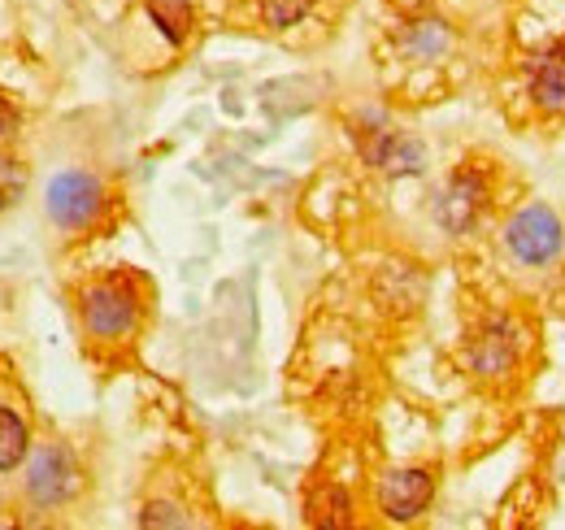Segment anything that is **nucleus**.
<instances>
[{
  "label": "nucleus",
  "instance_id": "obj_1",
  "mask_svg": "<svg viewBox=\"0 0 565 530\" xmlns=\"http://www.w3.org/2000/svg\"><path fill=\"white\" fill-rule=\"evenodd\" d=\"M143 283L127 269L114 274H96L83 278L74 292V314H78V331L92 352H114L127 348L143 327Z\"/></svg>",
  "mask_w": 565,
  "mask_h": 530
},
{
  "label": "nucleus",
  "instance_id": "obj_2",
  "mask_svg": "<svg viewBox=\"0 0 565 530\" xmlns=\"http://www.w3.org/2000/svg\"><path fill=\"white\" fill-rule=\"evenodd\" d=\"M83 491V469L66 439H44L22 465V505L31 513H57Z\"/></svg>",
  "mask_w": 565,
  "mask_h": 530
},
{
  "label": "nucleus",
  "instance_id": "obj_3",
  "mask_svg": "<svg viewBox=\"0 0 565 530\" xmlns=\"http://www.w3.org/2000/svg\"><path fill=\"white\" fill-rule=\"evenodd\" d=\"M44 213L57 231L66 235H87L105 222L109 213V188L92 174V170H62L53 183H49V197H44Z\"/></svg>",
  "mask_w": 565,
  "mask_h": 530
},
{
  "label": "nucleus",
  "instance_id": "obj_4",
  "mask_svg": "<svg viewBox=\"0 0 565 530\" xmlns=\"http://www.w3.org/2000/svg\"><path fill=\"white\" fill-rule=\"evenodd\" d=\"M35 448L31 435V404L22 396L18 370H9V361L0 357V483L22 474V465Z\"/></svg>",
  "mask_w": 565,
  "mask_h": 530
},
{
  "label": "nucleus",
  "instance_id": "obj_5",
  "mask_svg": "<svg viewBox=\"0 0 565 530\" xmlns=\"http://www.w3.org/2000/svg\"><path fill=\"white\" fill-rule=\"evenodd\" d=\"M565 226L548 204H526L509 226H504V248L522 265H548L562 257Z\"/></svg>",
  "mask_w": 565,
  "mask_h": 530
},
{
  "label": "nucleus",
  "instance_id": "obj_6",
  "mask_svg": "<svg viewBox=\"0 0 565 530\" xmlns=\"http://www.w3.org/2000/svg\"><path fill=\"white\" fill-rule=\"evenodd\" d=\"M353 135H356L361 157H365L374 170H383V174H423L426 148L418 135L383 127V123H365V127H356Z\"/></svg>",
  "mask_w": 565,
  "mask_h": 530
},
{
  "label": "nucleus",
  "instance_id": "obj_7",
  "mask_svg": "<svg viewBox=\"0 0 565 530\" xmlns=\"http://www.w3.org/2000/svg\"><path fill=\"white\" fill-rule=\"evenodd\" d=\"M488 197H492L488 170L475 166V161H466V166L448 179L444 197H439V204H435V218H439L452 235H466V231L479 222V213L488 209Z\"/></svg>",
  "mask_w": 565,
  "mask_h": 530
},
{
  "label": "nucleus",
  "instance_id": "obj_8",
  "mask_svg": "<svg viewBox=\"0 0 565 530\" xmlns=\"http://www.w3.org/2000/svg\"><path fill=\"white\" fill-rule=\"evenodd\" d=\"M435 500V474L430 469H392L383 483H379V509L387 522H414L423 518L426 505Z\"/></svg>",
  "mask_w": 565,
  "mask_h": 530
},
{
  "label": "nucleus",
  "instance_id": "obj_9",
  "mask_svg": "<svg viewBox=\"0 0 565 530\" xmlns=\"http://www.w3.org/2000/svg\"><path fill=\"white\" fill-rule=\"evenodd\" d=\"M526 74H531L535 105L548 109V114H565V40H557L553 49H544Z\"/></svg>",
  "mask_w": 565,
  "mask_h": 530
},
{
  "label": "nucleus",
  "instance_id": "obj_10",
  "mask_svg": "<svg viewBox=\"0 0 565 530\" xmlns=\"http://www.w3.org/2000/svg\"><path fill=\"white\" fill-rule=\"evenodd\" d=\"M509 361H513V352H509V331H504V322H492L488 331L470 343V370H479L483 379H500V374L509 370Z\"/></svg>",
  "mask_w": 565,
  "mask_h": 530
},
{
  "label": "nucleus",
  "instance_id": "obj_11",
  "mask_svg": "<svg viewBox=\"0 0 565 530\" xmlns=\"http://www.w3.org/2000/svg\"><path fill=\"white\" fill-rule=\"evenodd\" d=\"M143 9H148V18H152V26H157L174 49H183V44H188L192 22H196L192 0H143Z\"/></svg>",
  "mask_w": 565,
  "mask_h": 530
},
{
  "label": "nucleus",
  "instance_id": "obj_12",
  "mask_svg": "<svg viewBox=\"0 0 565 530\" xmlns=\"http://www.w3.org/2000/svg\"><path fill=\"white\" fill-rule=\"evenodd\" d=\"M309 522H313V527H349V522H353V500H349V491L335 487V483L318 487V491L309 496Z\"/></svg>",
  "mask_w": 565,
  "mask_h": 530
},
{
  "label": "nucleus",
  "instance_id": "obj_13",
  "mask_svg": "<svg viewBox=\"0 0 565 530\" xmlns=\"http://www.w3.org/2000/svg\"><path fill=\"white\" fill-rule=\"evenodd\" d=\"M448 44H452V35H448V22H439V18H423V22H414V26L405 31V49H409L418 62H435Z\"/></svg>",
  "mask_w": 565,
  "mask_h": 530
},
{
  "label": "nucleus",
  "instance_id": "obj_14",
  "mask_svg": "<svg viewBox=\"0 0 565 530\" xmlns=\"http://www.w3.org/2000/svg\"><path fill=\"white\" fill-rule=\"evenodd\" d=\"M26 183H31V174H26V166L18 161V157H9L4 148H0V213H9L18 200L26 197Z\"/></svg>",
  "mask_w": 565,
  "mask_h": 530
},
{
  "label": "nucleus",
  "instance_id": "obj_15",
  "mask_svg": "<svg viewBox=\"0 0 565 530\" xmlns=\"http://www.w3.org/2000/svg\"><path fill=\"white\" fill-rule=\"evenodd\" d=\"M309 9H313V0H257V13H262V22L270 31L296 26L300 18H309Z\"/></svg>",
  "mask_w": 565,
  "mask_h": 530
},
{
  "label": "nucleus",
  "instance_id": "obj_16",
  "mask_svg": "<svg viewBox=\"0 0 565 530\" xmlns=\"http://www.w3.org/2000/svg\"><path fill=\"white\" fill-rule=\"evenodd\" d=\"M18 131H22V114L13 109V100H4V96H0V148H4V144H13Z\"/></svg>",
  "mask_w": 565,
  "mask_h": 530
}]
</instances>
